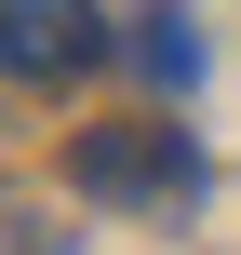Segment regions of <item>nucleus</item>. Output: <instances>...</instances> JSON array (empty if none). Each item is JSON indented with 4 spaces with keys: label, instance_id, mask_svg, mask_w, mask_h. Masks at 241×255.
<instances>
[{
    "label": "nucleus",
    "instance_id": "1",
    "mask_svg": "<svg viewBox=\"0 0 241 255\" xmlns=\"http://www.w3.org/2000/svg\"><path fill=\"white\" fill-rule=\"evenodd\" d=\"M67 188L80 202H188L201 188V148H188V121H94L67 148Z\"/></svg>",
    "mask_w": 241,
    "mask_h": 255
},
{
    "label": "nucleus",
    "instance_id": "2",
    "mask_svg": "<svg viewBox=\"0 0 241 255\" xmlns=\"http://www.w3.org/2000/svg\"><path fill=\"white\" fill-rule=\"evenodd\" d=\"M94 54H107V13H94V0H0V81H40V94H54V81H80Z\"/></svg>",
    "mask_w": 241,
    "mask_h": 255
},
{
    "label": "nucleus",
    "instance_id": "3",
    "mask_svg": "<svg viewBox=\"0 0 241 255\" xmlns=\"http://www.w3.org/2000/svg\"><path fill=\"white\" fill-rule=\"evenodd\" d=\"M121 54H134L161 94H188V81H201V27H188V13H134V27H121Z\"/></svg>",
    "mask_w": 241,
    "mask_h": 255
}]
</instances>
